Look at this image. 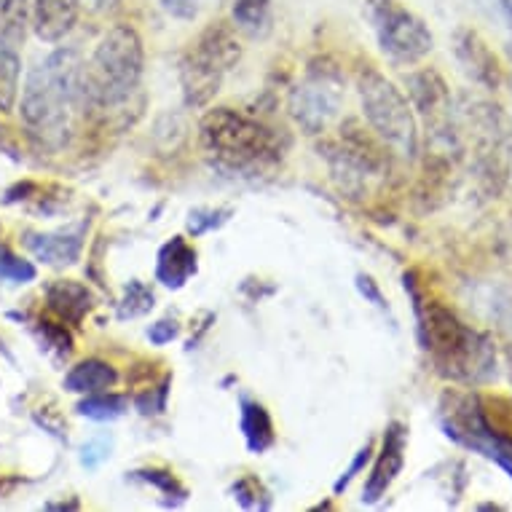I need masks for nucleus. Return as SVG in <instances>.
I'll return each mask as SVG.
<instances>
[{"instance_id":"obj_20","label":"nucleus","mask_w":512,"mask_h":512,"mask_svg":"<svg viewBox=\"0 0 512 512\" xmlns=\"http://www.w3.org/2000/svg\"><path fill=\"white\" fill-rule=\"evenodd\" d=\"M234 27L250 38H263L271 30V0H234Z\"/></svg>"},{"instance_id":"obj_30","label":"nucleus","mask_w":512,"mask_h":512,"mask_svg":"<svg viewBox=\"0 0 512 512\" xmlns=\"http://www.w3.org/2000/svg\"><path fill=\"white\" fill-rule=\"evenodd\" d=\"M368 459H370V445H365L360 454H357V459H354V462H352V467H349V470H346L344 475H341V480H338V483H336V494H341V491H344V488L349 486V483H352V478H354V475H357V472L362 470V467H365V462H368Z\"/></svg>"},{"instance_id":"obj_28","label":"nucleus","mask_w":512,"mask_h":512,"mask_svg":"<svg viewBox=\"0 0 512 512\" xmlns=\"http://www.w3.org/2000/svg\"><path fill=\"white\" fill-rule=\"evenodd\" d=\"M140 478L148 480V483H153V486H159L161 491H167V494H180L185 496V488L183 486H177V480L172 472H164V470H143V472H137Z\"/></svg>"},{"instance_id":"obj_8","label":"nucleus","mask_w":512,"mask_h":512,"mask_svg":"<svg viewBox=\"0 0 512 512\" xmlns=\"http://www.w3.org/2000/svg\"><path fill=\"white\" fill-rule=\"evenodd\" d=\"M464 132L470 137L472 159L480 172V180L499 191L510 172V126L502 110L491 102L472 100L467 108H462Z\"/></svg>"},{"instance_id":"obj_13","label":"nucleus","mask_w":512,"mask_h":512,"mask_svg":"<svg viewBox=\"0 0 512 512\" xmlns=\"http://www.w3.org/2000/svg\"><path fill=\"white\" fill-rule=\"evenodd\" d=\"M405 443H408V432H405L403 424H397V421L389 424L381 454L376 456V464H373L368 483H365V496H362L365 502H378L395 483L405 464Z\"/></svg>"},{"instance_id":"obj_14","label":"nucleus","mask_w":512,"mask_h":512,"mask_svg":"<svg viewBox=\"0 0 512 512\" xmlns=\"http://www.w3.org/2000/svg\"><path fill=\"white\" fill-rule=\"evenodd\" d=\"M81 0H35L33 30L46 43L62 41L76 27Z\"/></svg>"},{"instance_id":"obj_7","label":"nucleus","mask_w":512,"mask_h":512,"mask_svg":"<svg viewBox=\"0 0 512 512\" xmlns=\"http://www.w3.org/2000/svg\"><path fill=\"white\" fill-rule=\"evenodd\" d=\"M440 421L451 440L496 462L512 478V437L488 424L480 395L448 389L440 400Z\"/></svg>"},{"instance_id":"obj_29","label":"nucleus","mask_w":512,"mask_h":512,"mask_svg":"<svg viewBox=\"0 0 512 512\" xmlns=\"http://www.w3.org/2000/svg\"><path fill=\"white\" fill-rule=\"evenodd\" d=\"M177 333H180V328H177L175 319H159L156 325L148 328V338H151V344L156 346H164L169 344V341H175Z\"/></svg>"},{"instance_id":"obj_1","label":"nucleus","mask_w":512,"mask_h":512,"mask_svg":"<svg viewBox=\"0 0 512 512\" xmlns=\"http://www.w3.org/2000/svg\"><path fill=\"white\" fill-rule=\"evenodd\" d=\"M416 301L419 317V338L424 352L435 365L440 376L451 378L456 384H486L496 373V346L491 336L467 325L454 309L435 298H421L413 282L405 279Z\"/></svg>"},{"instance_id":"obj_31","label":"nucleus","mask_w":512,"mask_h":512,"mask_svg":"<svg viewBox=\"0 0 512 512\" xmlns=\"http://www.w3.org/2000/svg\"><path fill=\"white\" fill-rule=\"evenodd\" d=\"M357 282H360L362 295H365V298H370V301L376 303V306H381V309H384V298H381V293H378L376 282H373L370 277H357Z\"/></svg>"},{"instance_id":"obj_27","label":"nucleus","mask_w":512,"mask_h":512,"mask_svg":"<svg viewBox=\"0 0 512 512\" xmlns=\"http://www.w3.org/2000/svg\"><path fill=\"white\" fill-rule=\"evenodd\" d=\"M110 456V440L100 437V440H89V443L81 448V464L94 470V467H100L105 459Z\"/></svg>"},{"instance_id":"obj_16","label":"nucleus","mask_w":512,"mask_h":512,"mask_svg":"<svg viewBox=\"0 0 512 512\" xmlns=\"http://www.w3.org/2000/svg\"><path fill=\"white\" fill-rule=\"evenodd\" d=\"M196 274V250L185 242L183 236H175L167 242L159 252V263H156V277L164 287H183L188 279Z\"/></svg>"},{"instance_id":"obj_22","label":"nucleus","mask_w":512,"mask_h":512,"mask_svg":"<svg viewBox=\"0 0 512 512\" xmlns=\"http://www.w3.org/2000/svg\"><path fill=\"white\" fill-rule=\"evenodd\" d=\"M30 6L27 0H0V41L19 46L25 41Z\"/></svg>"},{"instance_id":"obj_11","label":"nucleus","mask_w":512,"mask_h":512,"mask_svg":"<svg viewBox=\"0 0 512 512\" xmlns=\"http://www.w3.org/2000/svg\"><path fill=\"white\" fill-rule=\"evenodd\" d=\"M408 94H411L413 110H419L427 126L432 129L435 140L451 143L454 137V100H451V89L443 81L437 70H416L405 78Z\"/></svg>"},{"instance_id":"obj_17","label":"nucleus","mask_w":512,"mask_h":512,"mask_svg":"<svg viewBox=\"0 0 512 512\" xmlns=\"http://www.w3.org/2000/svg\"><path fill=\"white\" fill-rule=\"evenodd\" d=\"M46 301L49 309L59 319H65L70 325H78L81 319L92 309V293L84 285H78L73 279H57L46 287Z\"/></svg>"},{"instance_id":"obj_26","label":"nucleus","mask_w":512,"mask_h":512,"mask_svg":"<svg viewBox=\"0 0 512 512\" xmlns=\"http://www.w3.org/2000/svg\"><path fill=\"white\" fill-rule=\"evenodd\" d=\"M204 0H161V9L167 11L172 19H180V22H191V19L199 17Z\"/></svg>"},{"instance_id":"obj_6","label":"nucleus","mask_w":512,"mask_h":512,"mask_svg":"<svg viewBox=\"0 0 512 512\" xmlns=\"http://www.w3.org/2000/svg\"><path fill=\"white\" fill-rule=\"evenodd\" d=\"M357 86L370 132L403 159H413L419 153V124L408 97L376 68H362Z\"/></svg>"},{"instance_id":"obj_5","label":"nucleus","mask_w":512,"mask_h":512,"mask_svg":"<svg viewBox=\"0 0 512 512\" xmlns=\"http://www.w3.org/2000/svg\"><path fill=\"white\" fill-rule=\"evenodd\" d=\"M242 59V43L236 30L226 22L204 27L180 62V84L188 108H204L215 100L223 86V78L236 68Z\"/></svg>"},{"instance_id":"obj_35","label":"nucleus","mask_w":512,"mask_h":512,"mask_svg":"<svg viewBox=\"0 0 512 512\" xmlns=\"http://www.w3.org/2000/svg\"><path fill=\"white\" fill-rule=\"evenodd\" d=\"M510 57H512V43H510Z\"/></svg>"},{"instance_id":"obj_12","label":"nucleus","mask_w":512,"mask_h":512,"mask_svg":"<svg viewBox=\"0 0 512 512\" xmlns=\"http://www.w3.org/2000/svg\"><path fill=\"white\" fill-rule=\"evenodd\" d=\"M454 51L456 59H459V65L464 68V73L480 84L483 89H499L502 84V68H499V59L491 51L480 33L470 30V27H459L454 35Z\"/></svg>"},{"instance_id":"obj_19","label":"nucleus","mask_w":512,"mask_h":512,"mask_svg":"<svg viewBox=\"0 0 512 512\" xmlns=\"http://www.w3.org/2000/svg\"><path fill=\"white\" fill-rule=\"evenodd\" d=\"M242 432L255 454H263L274 445V424L261 403H242Z\"/></svg>"},{"instance_id":"obj_2","label":"nucleus","mask_w":512,"mask_h":512,"mask_svg":"<svg viewBox=\"0 0 512 512\" xmlns=\"http://www.w3.org/2000/svg\"><path fill=\"white\" fill-rule=\"evenodd\" d=\"M84 62L76 49H57L27 73L22 121L35 135H59L70 110L84 102Z\"/></svg>"},{"instance_id":"obj_10","label":"nucleus","mask_w":512,"mask_h":512,"mask_svg":"<svg viewBox=\"0 0 512 512\" xmlns=\"http://www.w3.org/2000/svg\"><path fill=\"white\" fill-rule=\"evenodd\" d=\"M344 102L341 78L330 68H314L290 94V113L306 135H319L338 116Z\"/></svg>"},{"instance_id":"obj_18","label":"nucleus","mask_w":512,"mask_h":512,"mask_svg":"<svg viewBox=\"0 0 512 512\" xmlns=\"http://www.w3.org/2000/svg\"><path fill=\"white\" fill-rule=\"evenodd\" d=\"M118 381L116 368L105 360H84L78 362L76 368L70 370L65 378V389L76 392V395H97V392H108Z\"/></svg>"},{"instance_id":"obj_25","label":"nucleus","mask_w":512,"mask_h":512,"mask_svg":"<svg viewBox=\"0 0 512 512\" xmlns=\"http://www.w3.org/2000/svg\"><path fill=\"white\" fill-rule=\"evenodd\" d=\"M153 309V293L143 282H129L126 287L124 301H121V309H118V317L121 319H132V317H143Z\"/></svg>"},{"instance_id":"obj_21","label":"nucleus","mask_w":512,"mask_h":512,"mask_svg":"<svg viewBox=\"0 0 512 512\" xmlns=\"http://www.w3.org/2000/svg\"><path fill=\"white\" fill-rule=\"evenodd\" d=\"M19 78H22V59L17 46L0 41V113H11L17 105Z\"/></svg>"},{"instance_id":"obj_3","label":"nucleus","mask_w":512,"mask_h":512,"mask_svg":"<svg viewBox=\"0 0 512 512\" xmlns=\"http://www.w3.org/2000/svg\"><path fill=\"white\" fill-rule=\"evenodd\" d=\"M202 148L218 167L236 175H258L277 167L282 145L274 129L234 108H215L202 118Z\"/></svg>"},{"instance_id":"obj_9","label":"nucleus","mask_w":512,"mask_h":512,"mask_svg":"<svg viewBox=\"0 0 512 512\" xmlns=\"http://www.w3.org/2000/svg\"><path fill=\"white\" fill-rule=\"evenodd\" d=\"M368 14L376 27L378 43L389 57L413 65L435 49V38L413 11L403 9L397 0H368Z\"/></svg>"},{"instance_id":"obj_4","label":"nucleus","mask_w":512,"mask_h":512,"mask_svg":"<svg viewBox=\"0 0 512 512\" xmlns=\"http://www.w3.org/2000/svg\"><path fill=\"white\" fill-rule=\"evenodd\" d=\"M145 51L135 27L116 25L102 35L89 68H84V102L113 108L129 100L143 81Z\"/></svg>"},{"instance_id":"obj_32","label":"nucleus","mask_w":512,"mask_h":512,"mask_svg":"<svg viewBox=\"0 0 512 512\" xmlns=\"http://www.w3.org/2000/svg\"><path fill=\"white\" fill-rule=\"evenodd\" d=\"M118 0H89V6H92L94 11H108L116 6Z\"/></svg>"},{"instance_id":"obj_24","label":"nucleus","mask_w":512,"mask_h":512,"mask_svg":"<svg viewBox=\"0 0 512 512\" xmlns=\"http://www.w3.org/2000/svg\"><path fill=\"white\" fill-rule=\"evenodd\" d=\"M35 266L25 258H19L9 247H0V279L3 282H14V285H27L35 279Z\"/></svg>"},{"instance_id":"obj_34","label":"nucleus","mask_w":512,"mask_h":512,"mask_svg":"<svg viewBox=\"0 0 512 512\" xmlns=\"http://www.w3.org/2000/svg\"><path fill=\"white\" fill-rule=\"evenodd\" d=\"M504 360H507V368H510V378H512V344L507 346V352H504Z\"/></svg>"},{"instance_id":"obj_15","label":"nucleus","mask_w":512,"mask_h":512,"mask_svg":"<svg viewBox=\"0 0 512 512\" xmlns=\"http://www.w3.org/2000/svg\"><path fill=\"white\" fill-rule=\"evenodd\" d=\"M25 244L35 258L49 266H70L81 258L84 236L81 231H54V234H27Z\"/></svg>"},{"instance_id":"obj_33","label":"nucleus","mask_w":512,"mask_h":512,"mask_svg":"<svg viewBox=\"0 0 512 512\" xmlns=\"http://www.w3.org/2000/svg\"><path fill=\"white\" fill-rule=\"evenodd\" d=\"M499 9H502V14L507 17V22L512 25V0H499Z\"/></svg>"},{"instance_id":"obj_23","label":"nucleus","mask_w":512,"mask_h":512,"mask_svg":"<svg viewBox=\"0 0 512 512\" xmlns=\"http://www.w3.org/2000/svg\"><path fill=\"white\" fill-rule=\"evenodd\" d=\"M78 413L86 419L97 421H113L126 413V397L110 395V392H97V395H86V400L78 403Z\"/></svg>"}]
</instances>
